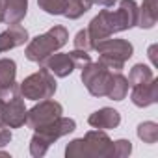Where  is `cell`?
I'll list each match as a JSON object with an SVG mask.
<instances>
[{"label":"cell","instance_id":"obj_1","mask_svg":"<svg viewBox=\"0 0 158 158\" xmlns=\"http://www.w3.org/2000/svg\"><path fill=\"white\" fill-rule=\"evenodd\" d=\"M67 158H114V141L104 130H89L84 138L71 139L65 147Z\"/></svg>","mask_w":158,"mask_h":158},{"label":"cell","instance_id":"obj_2","mask_svg":"<svg viewBox=\"0 0 158 158\" xmlns=\"http://www.w3.org/2000/svg\"><path fill=\"white\" fill-rule=\"evenodd\" d=\"M74 130H76V121L71 117H63V115H60L56 121H52L45 127L35 128L34 136L30 139V154L34 158H43L56 139H60Z\"/></svg>","mask_w":158,"mask_h":158},{"label":"cell","instance_id":"obj_3","mask_svg":"<svg viewBox=\"0 0 158 158\" xmlns=\"http://www.w3.org/2000/svg\"><path fill=\"white\" fill-rule=\"evenodd\" d=\"M69 41V32L65 26L61 24H56L52 26L50 30H47L45 34L41 35H35L34 39H28V45H26V50H24V56L34 61V63H39L48 58L50 54L58 52L61 47H65Z\"/></svg>","mask_w":158,"mask_h":158},{"label":"cell","instance_id":"obj_4","mask_svg":"<svg viewBox=\"0 0 158 158\" xmlns=\"http://www.w3.org/2000/svg\"><path fill=\"white\" fill-rule=\"evenodd\" d=\"M93 50L99 52V63H102L110 71H121L125 67V63L134 54V47H132L130 41H127V39H110V37L99 41Z\"/></svg>","mask_w":158,"mask_h":158},{"label":"cell","instance_id":"obj_5","mask_svg":"<svg viewBox=\"0 0 158 158\" xmlns=\"http://www.w3.org/2000/svg\"><path fill=\"white\" fill-rule=\"evenodd\" d=\"M19 89H21V97L23 99H28V101H43V99H52L56 89H58V84H56V76L41 67L39 71H35L34 74L26 76L24 80L19 84Z\"/></svg>","mask_w":158,"mask_h":158},{"label":"cell","instance_id":"obj_6","mask_svg":"<svg viewBox=\"0 0 158 158\" xmlns=\"http://www.w3.org/2000/svg\"><path fill=\"white\" fill-rule=\"evenodd\" d=\"M112 71L106 69L102 63L99 61H89L86 67H82V82L86 86V89L89 91V95L93 97H106V88H108V80H110Z\"/></svg>","mask_w":158,"mask_h":158},{"label":"cell","instance_id":"obj_7","mask_svg":"<svg viewBox=\"0 0 158 158\" xmlns=\"http://www.w3.org/2000/svg\"><path fill=\"white\" fill-rule=\"evenodd\" d=\"M61 114H63V106H61L58 101H54V99H43V101H39L34 108L28 110V114H26V123H24V125H26L28 128L35 130V128H39V127H45V125L56 121Z\"/></svg>","mask_w":158,"mask_h":158},{"label":"cell","instance_id":"obj_8","mask_svg":"<svg viewBox=\"0 0 158 158\" xmlns=\"http://www.w3.org/2000/svg\"><path fill=\"white\" fill-rule=\"evenodd\" d=\"M106 17H108L112 34L130 30L136 26V21H138V4L134 0H119V8L114 11L106 10Z\"/></svg>","mask_w":158,"mask_h":158},{"label":"cell","instance_id":"obj_9","mask_svg":"<svg viewBox=\"0 0 158 158\" xmlns=\"http://www.w3.org/2000/svg\"><path fill=\"white\" fill-rule=\"evenodd\" d=\"M26 114H28V110L24 106L23 97H17V99L8 101V102L2 101V112H0L2 125H6L10 128H21L26 123Z\"/></svg>","mask_w":158,"mask_h":158},{"label":"cell","instance_id":"obj_10","mask_svg":"<svg viewBox=\"0 0 158 158\" xmlns=\"http://www.w3.org/2000/svg\"><path fill=\"white\" fill-rule=\"evenodd\" d=\"M41 67L48 69L56 78H67L76 67L73 63V58L69 56V52H54L48 58H45L41 61Z\"/></svg>","mask_w":158,"mask_h":158},{"label":"cell","instance_id":"obj_11","mask_svg":"<svg viewBox=\"0 0 158 158\" xmlns=\"http://www.w3.org/2000/svg\"><path fill=\"white\" fill-rule=\"evenodd\" d=\"M28 30L24 26L19 24H10L8 30L4 32H0V54H4V52H10L24 43H28Z\"/></svg>","mask_w":158,"mask_h":158},{"label":"cell","instance_id":"obj_12","mask_svg":"<svg viewBox=\"0 0 158 158\" xmlns=\"http://www.w3.org/2000/svg\"><path fill=\"white\" fill-rule=\"evenodd\" d=\"M130 101L138 108H147V106L158 102V80H156V78H152V80L147 82V84L132 86Z\"/></svg>","mask_w":158,"mask_h":158},{"label":"cell","instance_id":"obj_13","mask_svg":"<svg viewBox=\"0 0 158 158\" xmlns=\"http://www.w3.org/2000/svg\"><path fill=\"white\" fill-rule=\"evenodd\" d=\"M88 123H89V127L99 128V130H112V128H117L121 125V114L114 108L104 106V108L93 112L88 117Z\"/></svg>","mask_w":158,"mask_h":158},{"label":"cell","instance_id":"obj_14","mask_svg":"<svg viewBox=\"0 0 158 158\" xmlns=\"http://www.w3.org/2000/svg\"><path fill=\"white\" fill-rule=\"evenodd\" d=\"M86 30H88V34H89V37H91V41H93V45H97V43L102 41V39L112 37L114 34H112L110 24H108V19H106V10L99 11V15H95V17L91 19V23H89V26H88Z\"/></svg>","mask_w":158,"mask_h":158},{"label":"cell","instance_id":"obj_15","mask_svg":"<svg viewBox=\"0 0 158 158\" xmlns=\"http://www.w3.org/2000/svg\"><path fill=\"white\" fill-rule=\"evenodd\" d=\"M128 80L127 76L121 74V71H112L110 80H108V88H106V97L112 101H123L128 95Z\"/></svg>","mask_w":158,"mask_h":158},{"label":"cell","instance_id":"obj_16","mask_svg":"<svg viewBox=\"0 0 158 158\" xmlns=\"http://www.w3.org/2000/svg\"><path fill=\"white\" fill-rule=\"evenodd\" d=\"M158 21V0H143L138 6V21L136 26L151 30Z\"/></svg>","mask_w":158,"mask_h":158},{"label":"cell","instance_id":"obj_17","mask_svg":"<svg viewBox=\"0 0 158 158\" xmlns=\"http://www.w3.org/2000/svg\"><path fill=\"white\" fill-rule=\"evenodd\" d=\"M28 13V0H6V10H4V21L10 24H19Z\"/></svg>","mask_w":158,"mask_h":158},{"label":"cell","instance_id":"obj_18","mask_svg":"<svg viewBox=\"0 0 158 158\" xmlns=\"http://www.w3.org/2000/svg\"><path fill=\"white\" fill-rule=\"evenodd\" d=\"M91 6H93V0H65L63 17H67L69 21H76L84 13H88Z\"/></svg>","mask_w":158,"mask_h":158},{"label":"cell","instance_id":"obj_19","mask_svg":"<svg viewBox=\"0 0 158 158\" xmlns=\"http://www.w3.org/2000/svg\"><path fill=\"white\" fill-rule=\"evenodd\" d=\"M154 78V74H152V69L149 67V65H143V63H136L132 69H130V73H128V84H130V88L132 86H139V84H147V82H151Z\"/></svg>","mask_w":158,"mask_h":158},{"label":"cell","instance_id":"obj_20","mask_svg":"<svg viewBox=\"0 0 158 158\" xmlns=\"http://www.w3.org/2000/svg\"><path fill=\"white\" fill-rule=\"evenodd\" d=\"M17 76V63L11 58H2L0 60V88H6L15 82Z\"/></svg>","mask_w":158,"mask_h":158},{"label":"cell","instance_id":"obj_21","mask_svg":"<svg viewBox=\"0 0 158 158\" xmlns=\"http://www.w3.org/2000/svg\"><path fill=\"white\" fill-rule=\"evenodd\" d=\"M136 134H138V138H139L143 143L152 145V143L158 141V125H156L154 121H143V123L138 125Z\"/></svg>","mask_w":158,"mask_h":158},{"label":"cell","instance_id":"obj_22","mask_svg":"<svg viewBox=\"0 0 158 158\" xmlns=\"http://www.w3.org/2000/svg\"><path fill=\"white\" fill-rule=\"evenodd\" d=\"M37 6L48 15H63L65 0H37Z\"/></svg>","mask_w":158,"mask_h":158},{"label":"cell","instance_id":"obj_23","mask_svg":"<svg viewBox=\"0 0 158 158\" xmlns=\"http://www.w3.org/2000/svg\"><path fill=\"white\" fill-rule=\"evenodd\" d=\"M73 43H74V48H78V50H86V52H89V50L95 48V45H93V41H91L88 30H80V32L74 35Z\"/></svg>","mask_w":158,"mask_h":158},{"label":"cell","instance_id":"obj_24","mask_svg":"<svg viewBox=\"0 0 158 158\" xmlns=\"http://www.w3.org/2000/svg\"><path fill=\"white\" fill-rule=\"evenodd\" d=\"M132 152V143L128 139H115L114 141V156L115 158H127Z\"/></svg>","mask_w":158,"mask_h":158},{"label":"cell","instance_id":"obj_25","mask_svg":"<svg viewBox=\"0 0 158 158\" xmlns=\"http://www.w3.org/2000/svg\"><path fill=\"white\" fill-rule=\"evenodd\" d=\"M69 56L73 58V63H74L76 69H82V67H86V65L91 61V56H89V52H86V50H78V48H74V50L69 52Z\"/></svg>","mask_w":158,"mask_h":158},{"label":"cell","instance_id":"obj_26","mask_svg":"<svg viewBox=\"0 0 158 158\" xmlns=\"http://www.w3.org/2000/svg\"><path fill=\"white\" fill-rule=\"evenodd\" d=\"M17 97H21V89H19V84H17V82L10 84V86H6V88H0V101L8 102V101H13V99H17Z\"/></svg>","mask_w":158,"mask_h":158},{"label":"cell","instance_id":"obj_27","mask_svg":"<svg viewBox=\"0 0 158 158\" xmlns=\"http://www.w3.org/2000/svg\"><path fill=\"white\" fill-rule=\"evenodd\" d=\"M11 138H13L11 128H10V127H6V125H0V149L6 147V145L11 141Z\"/></svg>","mask_w":158,"mask_h":158},{"label":"cell","instance_id":"obj_28","mask_svg":"<svg viewBox=\"0 0 158 158\" xmlns=\"http://www.w3.org/2000/svg\"><path fill=\"white\" fill-rule=\"evenodd\" d=\"M117 0H93V4H99V6H104V8H112Z\"/></svg>","mask_w":158,"mask_h":158},{"label":"cell","instance_id":"obj_29","mask_svg":"<svg viewBox=\"0 0 158 158\" xmlns=\"http://www.w3.org/2000/svg\"><path fill=\"white\" fill-rule=\"evenodd\" d=\"M154 52H156V45H152V47L149 48V58H151V61L156 65V56H154Z\"/></svg>","mask_w":158,"mask_h":158},{"label":"cell","instance_id":"obj_30","mask_svg":"<svg viewBox=\"0 0 158 158\" xmlns=\"http://www.w3.org/2000/svg\"><path fill=\"white\" fill-rule=\"evenodd\" d=\"M4 10H6V0H0V23L4 21Z\"/></svg>","mask_w":158,"mask_h":158}]
</instances>
